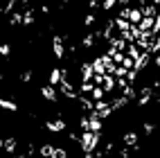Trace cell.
<instances>
[{
  "label": "cell",
  "instance_id": "obj_37",
  "mask_svg": "<svg viewBox=\"0 0 160 158\" xmlns=\"http://www.w3.org/2000/svg\"><path fill=\"white\" fill-rule=\"evenodd\" d=\"M135 3H138V5H140V7H142V5L147 3V0H135Z\"/></svg>",
  "mask_w": 160,
  "mask_h": 158
},
{
  "label": "cell",
  "instance_id": "obj_8",
  "mask_svg": "<svg viewBox=\"0 0 160 158\" xmlns=\"http://www.w3.org/2000/svg\"><path fill=\"white\" fill-rule=\"evenodd\" d=\"M102 88H104L106 93H113V88H115L113 75H108V72H106V75H104V79H102Z\"/></svg>",
  "mask_w": 160,
  "mask_h": 158
},
{
  "label": "cell",
  "instance_id": "obj_28",
  "mask_svg": "<svg viewBox=\"0 0 160 158\" xmlns=\"http://www.w3.org/2000/svg\"><path fill=\"white\" fill-rule=\"evenodd\" d=\"M158 32H160V14L153 18V34H158Z\"/></svg>",
  "mask_w": 160,
  "mask_h": 158
},
{
  "label": "cell",
  "instance_id": "obj_1",
  "mask_svg": "<svg viewBox=\"0 0 160 158\" xmlns=\"http://www.w3.org/2000/svg\"><path fill=\"white\" fill-rule=\"evenodd\" d=\"M149 61H151V52H149V50H144L142 54L135 59V70H144V68L149 66Z\"/></svg>",
  "mask_w": 160,
  "mask_h": 158
},
{
  "label": "cell",
  "instance_id": "obj_36",
  "mask_svg": "<svg viewBox=\"0 0 160 158\" xmlns=\"http://www.w3.org/2000/svg\"><path fill=\"white\" fill-rule=\"evenodd\" d=\"M83 158H92V151H86V156H83Z\"/></svg>",
  "mask_w": 160,
  "mask_h": 158
},
{
  "label": "cell",
  "instance_id": "obj_2",
  "mask_svg": "<svg viewBox=\"0 0 160 158\" xmlns=\"http://www.w3.org/2000/svg\"><path fill=\"white\" fill-rule=\"evenodd\" d=\"M52 50H54V57H57V59H63L66 50H63V38H61V36H54V38H52Z\"/></svg>",
  "mask_w": 160,
  "mask_h": 158
},
{
  "label": "cell",
  "instance_id": "obj_27",
  "mask_svg": "<svg viewBox=\"0 0 160 158\" xmlns=\"http://www.w3.org/2000/svg\"><path fill=\"white\" fill-rule=\"evenodd\" d=\"M126 50H129V57H133V59H138V57H140V52H138V48H135V45L126 48Z\"/></svg>",
  "mask_w": 160,
  "mask_h": 158
},
{
  "label": "cell",
  "instance_id": "obj_10",
  "mask_svg": "<svg viewBox=\"0 0 160 158\" xmlns=\"http://www.w3.org/2000/svg\"><path fill=\"white\" fill-rule=\"evenodd\" d=\"M0 109L16 113V111H18V104H16V102H12V99H5V97H0Z\"/></svg>",
  "mask_w": 160,
  "mask_h": 158
},
{
  "label": "cell",
  "instance_id": "obj_34",
  "mask_svg": "<svg viewBox=\"0 0 160 158\" xmlns=\"http://www.w3.org/2000/svg\"><path fill=\"white\" fill-rule=\"evenodd\" d=\"M88 7H90V9H97V7H99V0H90Z\"/></svg>",
  "mask_w": 160,
  "mask_h": 158
},
{
  "label": "cell",
  "instance_id": "obj_15",
  "mask_svg": "<svg viewBox=\"0 0 160 158\" xmlns=\"http://www.w3.org/2000/svg\"><path fill=\"white\" fill-rule=\"evenodd\" d=\"M54 149H57L54 145H43V147H41V156H43V158H52Z\"/></svg>",
  "mask_w": 160,
  "mask_h": 158
},
{
  "label": "cell",
  "instance_id": "obj_20",
  "mask_svg": "<svg viewBox=\"0 0 160 158\" xmlns=\"http://www.w3.org/2000/svg\"><path fill=\"white\" fill-rule=\"evenodd\" d=\"M149 52H160V36H153V43L149 48Z\"/></svg>",
  "mask_w": 160,
  "mask_h": 158
},
{
  "label": "cell",
  "instance_id": "obj_33",
  "mask_svg": "<svg viewBox=\"0 0 160 158\" xmlns=\"http://www.w3.org/2000/svg\"><path fill=\"white\" fill-rule=\"evenodd\" d=\"M83 23H86V25H92V23H95V16H92V14H88V16H86V20H83Z\"/></svg>",
  "mask_w": 160,
  "mask_h": 158
},
{
  "label": "cell",
  "instance_id": "obj_40",
  "mask_svg": "<svg viewBox=\"0 0 160 158\" xmlns=\"http://www.w3.org/2000/svg\"><path fill=\"white\" fill-rule=\"evenodd\" d=\"M23 158H32V154H27V156H23Z\"/></svg>",
  "mask_w": 160,
  "mask_h": 158
},
{
  "label": "cell",
  "instance_id": "obj_17",
  "mask_svg": "<svg viewBox=\"0 0 160 158\" xmlns=\"http://www.w3.org/2000/svg\"><path fill=\"white\" fill-rule=\"evenodd\" d=\"M126 104H129V97H117V99L111 104V106H113V111H117V109H124Z\"/></svg>",
  "mask_w": 160,
  "mask_h": 158
},
{
  "label": "cell",
  "instance_id": "obj_35",
  "mask_svg": "<svg viewBox=\"0 0 160 158\" xmlns=\"http://www.w3.org/2000/svg\"><path fill=\"white\" fill-rule=\"evenodd\" d=\"M153 63H156V66H158V68H160V54H158V57H156V59H153Z\"/></svg>",
  "mask_w": 160,
  "mask_h": 158
},
{
  "label": "cell",
  "instance_id": "obj_24",
  "mask_svg": "<svg viewBox=\"0 0 160 158\" xmlns=\"http://www.w3.org/2000/svg\"><path fill=\"white\" fill-rule=\"evenodd\" d=\"M34 23V14L32 12H25V16H23V25H32Z\"/></svg>",
  "mask_w": 160,
  "mask_h": 158
},
{
  "label": "cell",
  "instance_id": "obj_21",
  "mask_svg": "<svg viewBox=\"0 0 160 158\" xmlns=\"http://www.w3.org/2000/svg\"><path fill=\"white\" fill-rule=\"evenodd\" d=\"M81 106H83V109H88V111H95V104H92L88 97H81Z\"/></svg>",
  "mask_w": 160,
  "mask_h": 158
},
{
  "label": "cell",
  "instance_id": "obj_7",
  "mask_svg": "<svg viewBox=\"0 0 160 158\" xmlns=\"http://www.w3.org/2000/svg\"><path fill=\"white\" fill-rule=\"evenodd\" d=\"M122 140H124L126 147H138V133H135V131H126Z\"/></svg>",
  "mask_w": 160,
  "mask_h": 158
},
{
  "label": "cell",
  "instance_id": "obj_31",
  "mask_svg": "<svg viewBox=\"0 0 160 158\" xmlns=\"http://www.w3.org/2000/svg\"><path fill=\"white\" fill-rule=\"evenodd\" d=\"M153 129H156L153 122H144V133H153Z\"/></svg>",
  "mask_w": 160,
  "mask_h": 158
},
{
  "label": "cell",
  "instance_id": "obj_11",
  "mask_svg": "<svg viewBox=\"0 0 160 158\" xmlns=\"http://www.w3.org/2000/svg\"><path fill=\"white\" fill-rule=\"evenodd\" d=\"M63 79H66V77H63V70L54 68V70L50 72V84H52V86H54V84H61Z\"/></svg>",
  "mask_w": 160,
  "mask_h": 158
},
{
  "label": "cell",
  "instance_id": "obj_14",
  "mask_svg": "<svg viewBox=\"0 0 160 158\" xmlns=\"http://www.w3.org/2000/svg\"><path fill=\"white\" fill-rule=\"evenodd\" d=\"M129 20H131V23H140V20H142V7L140 9H131V14H129Z\"/></svg>",
  "mask_w": 160,
  "mask_h": 158
},
{
  "label": "cell",
  "instance_id": "obj_25",
  "mask_svg": "<svg viewBox=\"0 0 160 158\" xmlns=\"http://www.w3.org/2000/svg\"><path fill=\"white\" fill-rule=\"evenodd\" d=\"M52 158H68V151H66V149H59V147H57L54 154H52Z\"/></svg>",
  "mask_w": 160,
  "mask_h": 158
},
{
  "label": "cell",
  "instance_id": "obj_3",
  "mask_svg": "<svg viewBox=\"0 0 160 158\" xmlns=\"http://www.w3.org/2000/svg\"><path fill=\"white\" fill-rule=\"evenodd\" d=\"M61 93L66 95V97H70V99H74V97H77V95H79L77 90L72 88V84H70L68 79H63V81H61Z\"/></svg>",
  "mask_w": 160,
  "mask_h": 158
},
{
  "label": "cell",
  "instance_id": "obj_29",
  "mask_svg": "<svg viewBox=\"0 0 160 158\" xmlns=\"http://www.w3.org/2000/svg\"><path fill=\"white\" fill-rule=\"evenodd\" d=\"M92 43H95V36H86V38H83V45H86V48H92Z\"/></svg>",
  "mask_w": 160,
  "mask_h": 158
},
{
  "label": "cell",
  "instance_id": "obj_9",
  "mask_svg": "<svg viewBox=\"0 0 160 158\" xmlns=\"http://www.w3.org/2000/svg\"><path fill=\"white\" fill-rule=\"evenodd\" d=\"M41 95H43L45 99H50V102H57V90L52 88V84H50V86H43V88H41Z\"/></svg>",
  "mask_w": 160,
  "mask_h": 158
},
{
  "label": "cell",
  "instance_id": "obj_18",
  "mask_svg": "<svg viewBox=\"0 0 160 158\" xmlns=\"http://www.w3.org/2000/svg\"><path fill=\"white\" fill-rule=\"evenodd\" d=\"M104 93H106V90H104L102 86H95L90 95H92V97H95V99H102V97H104Z\"/></svg>",
  "mask_w": 160,
  "mask_h": 158
},
{
  "label": "cell",
  "instance_id": "obj_6",
  "mask_svg": "<svg viewBox=\"0 0 160 158\" xmlns=\"http://www.w3.org/2000/svg\"><path fill=\"white\" fill-rule=\"evenodd\" d=\"M45 129L48 131H54V133H59V131H66V122H63V120H48L45 122Z\"/></svg>",
  "mask_w": 160,
  "mask_h": 158
},
{
  "label": "cell",
  "instance_id": "obj_38",
  "mask_svg": "<svg viewBox=\"0 0 160 158\" xmlns=\"http://www.w3.org/2000/svg\"><path fill=\"white\" fill-rule=\"evenodd\" d=\"M120 3H122V5H131V0H120Z\"/></svg>",
  "mask_w": 160,
  "mask_h": 158
},
{
  "label": "cell",
  "instance_id": "obj_22",
  "mask_svg": "<svg viewBox=\"0 0 160 158\" xmlns=\"http://www.w3.org/2000/svg\"><path fill=\"white\" fill-rule=\"evenodd\" d=\"M92 81H81V93H92Z\"/></svg>",
  "mask_w": 160,
  "mask_h": 158
},
{
  "label": "cell",
  "instance_id": "obj_16",
  "mask_svg": "<svg viewBox=\"0 0 160 158\" xmlns=\"http://www.w3.org/2000/svg\"><path fill=\"white\" fill-rule=\"evenodd\" d=\"M142 16L156 18V5H142Z\"/></svg>",
  "mask_w": 160,
  "mask_h": 158
},
{
  "label": "cell",
  "instance_id": "obj_26",
  "mask_svg": "<svg viewBox=\"0 0 160 158\" xmlns=\"http://www.w3.org/2000/svg\"><path fill=\"white\" fill-rule=\"evenodd\" d=\"M9 52H12L9 43H0V54H2V57H9Z\"/></svg>",
  "mask_w": 160,
  "mask_h": 158
},
{
  "label": "cell",
  "instance_id": "obj_32",
  "mask_svg": "<svg viewBox=\"0 0 160 158\" xmlns=\"http://www.w3.org/2000/svg\"><path fill=\"white\" fill-rule=\"evenodd\" d=\"M113 5H115V0H104V9H106V12H108V9H113Z\"/></svg>",
  "mask_w": 160,
  "mask_h": 158
},
{
  "label": "cell",
  "instance_id": "obj_30",
  "mask_svg": "<svg viewBox=\"0 0 160 158\" xmlns=\"http://www.w3.org/2000/svg\"><path fill=\"white\" fill-rule=\"evenodd\" d=\"M20 79H23V81H25V84H29V81H32V79H34V77H32V72H29V70H27V72H23V75H20Z\"/></svg>",
  "mask_w": 160,
  "mask_h": 158
},
{
  "label": "cell",
  "instance_id": "obj_12",
  "mask_svg": "<svg viewBox=\"0 0 160 158\" xmlns=\"http://www.w3.org/2000/svg\"><path fill=\"white\" fill-rule=\"evenodd\" d=\"M138 25H140V29H142V32H153V18L142 16V20H140Z\"/></svg>",
  "mask_w": 160,
  "mask_h": 158
},
{
  "label": "cell",
  "instance_id": "obj_13",
  "mask_svg": "<svg viewBox=\"0 0 160 158\" xmlns=\"http://www.w3.org/2000/svg\"><path fill=\"white\" fill-rule=\"evenodd\" d=\"M18 149V142L14 140V138H7L5 140V147H2V151H7V154H14Z\"/></svg>",
  "mask_w": 160,
  "mask_h": 158
},
{
  "label": "cell",
  "instance_id": "obj_4",
  "mask_svg": "<svg viewBox=\"0 0 160 158\" xmlns=\"http://www.w3.org/2000/svg\"><path fill=\"white\" fill-rule=\"evenodd\" d=\"M92 68H95V75H106V54L95 59L92 61Z\"/></svg>",
  "mask_w": 160,
  "mask_h": 158
},
{
  "label": "cell",
  "instance_id": "obj_23",
  "mask_svg": "<svg viewBox=\"0 0 160 158\" xmlns=\"http://www.w3.org/2000/svg\"><path fill=\"white\" fill-rule=\"evenodd\" d=\"M122 95H124V97H129V99H133V97H135V90H133V86H126V88L122 90Z\"/></svg>",
  "mask_w": 160,
  "mask_h": 158
},
{
  "label": "cell",
  "instance_id": "obj_39",
  "mask_svg": "<svg viewBox=\"0 0 160 158\" xmlns=\"http://www.w3.org/2000/svg\"><path fill=\"white\" fill-rule=\"evenodd\" d=\"M2 147H5V140H2V138H0V149H2Z\"/></svg>",
  "mask_w": 160,
  "mask_h": 158
},
{
  "label": "cell",
  "instance_id": "obj_5",
  "mask_svg": "<svg viewBox=\"0 0 160 158\" xmlns=\"http://www.w3.org/2000/svg\"><path fill=\"white\" fill-rule=\"evenodd\" d=\"M92 77H95L92 63H83L81 66V81H92Z\"/></svg>",
  "mask_w": 160,
  "mask_h": 158
},
{
  "label": "cell",
  "instance_id": "obj_19",
  "mask_svg": "<svg viewBox=\"0 0 160 158\" xmlns=\"http://www.w3.org/2000/svg\"><path fill=\"white\" fill-rule=\"evenodd\" d=\"M9 23H12V25H20V23H23V16H20V14H12V16H9Z\"/></svg>",
  "mask_w": 160,
  "mask_h": 158
}]
</instances>
